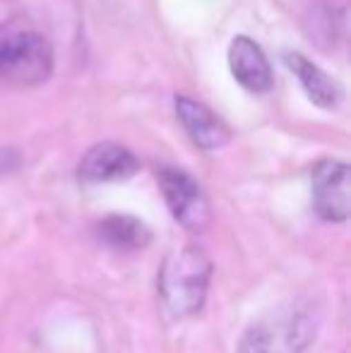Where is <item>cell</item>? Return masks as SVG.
I'll return each mask as SVG.
<instances>
[{"instance_id":"obj_7","label":"cell","mask_w":351,"mask_h":353,"mask_svg":"<svg viewBox=\"0 0 351 353\" xmlns=\"http://www.w3.org/2000/svg\"><path fill=\"white\" fill-rule=\"evenodd\" d=\"M229 70L250 94H267L272 89V68L265 51L250 37H234L229 43Z\"/></svg>"},{"instance_id":"obj_9","label":"cell","mask_w":351,"mask_h":353,"mask_svg":"<svg viewBox=\"0 0 351 353\" xmlns=\"http://www.w3.org/2000/svg\"><path fill=\"white\" fill-rule=\"evenodd\" d=\"M99 236L106 245L116 248V250H137L150 243L152 233L140 219L113 214L99 223Z\"/></svg>"},{"instance_id":"obj_5","label":"cell","mask_w":351,"mask_h":353,"mask_svg":"<svg viewBox=\"0 0 351 353\" xmlns=\"http://www.w3.org/2000/svg\"><path fill=\"white\" fill-rule=\"evenodd\" d=\"M140 171V161L128 147L116 142L94 144L80 161V178L85 183H118Z\"/></svg>"},{"instance_id":"obj_2","label":"cell","mask_w":351,"mask_h":353,"mask_svg":"<svg viewBox=\"0 0 351 353\" xmlns=\"http://www.w3.org/2000/svg\"><path fill=\"white\" fill-rule=\"evenodd\" d=\"M212 265L197 248H185L166 260L159 276V291L171 317L183 320L200 312L210 288Z\"/></svg>"},{"instance_id":"obj_6","label":"cell","mask_w":351,"mask_h":353,"mask_svg":"<svg viewBox=\"0 0 351 353\" xmlns=\"http://www.w3.org/2000/svg\"><path fill=\"white\" fill-rule=\"evenodd\" d=\"M176 116L181 121L183 130L188 132V137L192 144H197L205 152L224 147L231 140V130L210 106H205L202 101L190 97H176Z\"/></svg>"},{"instance_id":"obj_8","label":"cell","mask_w":351,"mask_h":353,"mask_svg":"<svg viewBox=\"0 0 351 353\" xmlns=\"http://www.w3.org/2000/svg\"><path fill=\"white\" fill-rule=\"evenodd\" d=\"M286 65L296 74L299 84L303 87L305 97L320 108H334L342 101V87L334 77H330L323 68H318L313 61H308L301 53H289L286 56Z\"/></svg>"},{"instance_id":"obj_4","label":"cell","mask_w":351,"mask_h":353,"mask_svg":"<svg viewBox=\"0 0 351 353\" xmlns=\"http://www.w3.org/2000/svg\"><path fill=\"white\" fill-rule=\"evenodd\" d=\"M313 207L325 221L342 223L349 219V166L337 159H325L313 171Z\"/></svg>"},{"instance_id":"obj_1","label":"cell","mask_w":351,"mask_h":353,"mask_svg":"<svg viewBox=\"0 0 351 353\" xmlns=\"http://www.w3.org/2000/svg\"><path fill=\"white\" fill-rule=\"evenodd\" d=\"M53 74V46L34 24L12 17L0 22V79L14 87H39Z\"/></svg>"},{"instance_id":"obj_3","label":"cell","mask_w":351,"mask_h":353,"mask_svg":"<svg viewBox=\"0 0 351 353\" xmlns=\"http://www.w3.org/2000/svg\"><path fill=\"white\" fill-rule=\"evenodd\" d=\"M159 188L169 205V212L185 231H205L210 223V202L195 178L188 176L181 168L169 166L159 171Z\"/></svg>"}]
</instances>
